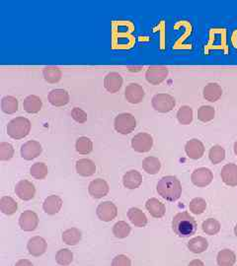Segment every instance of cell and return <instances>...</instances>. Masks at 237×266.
<instances>
[{"mask_svg":"<svg viewBox=\"0 0 237 266\" xmlns=\"http://www.w3.org/2000/svg\"><path fill=\"white\" fill-rule=\"evenodd\" d=\"M130 233V226L125 221L117 222L113 227V234L118 239H125Z\"/></svg>","mask_w":237,"mask_h":266,"instance_id":"f35d334b","label":"cell"},{"mask_svg":"<svg viewBox=\"0 0 237 266\" xmlns=\"http://www.w3.org/2000/svg\"><path fill=\"white\" fill-rule=\"evenodd\" d=\"M109 189L108 182L102 178H97L92 180L88 186L89 194L95 199H100L106 196L109 193Z\"/></svg>","mask_w":237,"mask_h":266,"instance_id":"5bb4252c","label":"cell"},{"mask_svg":"<svg viewBox=\"0 0 237 266\" xmlns=\"http://www.w3.org/2000/svg\"><path fill=\"white\" fill-rule=\"evenodd\" d=\"M112 266H131V261L127 255L120 254L113 259Z\"/></svg>","mask_w":237,"mask_h":266,"instance_id":"f6af8a7d","label":"cell"},{"mask_svg":"<svg viewBox=\"0 0 237 266\" xmlns=\"http://www.w3.org/2000/svg\"><path fill=\"white\" fill-rule=\"evenodd\" d=\"M61 206H62V200L57 195L48 196L43 203L44 211L49 215H55L56 213L59 212Z\"/></svg>","mask_w":237,"mask_h":266,"instance_id":"44dd1931","label":"cell"},{"mask_svg":"<svg viewBox=\"0 0 237 266\" xmlns=\"http://www.w3.org/2000/svg\"><path fill=\"white\" fill-rule=\"evenodd\" d=\"M31 123L28 119L19 117L12 120L7 125V134L12 139H22L30 133Z\"/></svg>","mask_w":237,"mask_h":266,"instance_id":"3957f363","label":"cell"},{"mask_svg":"<svg viewBox=\"0 0 237 266\" xmlns=\"http://www.w3.org/2000/svg\"><path fill=\"white\" fill-rule=\"evenodd\" d=\"M233 150H234V153L237 156V141L234 143V147H233Z\"/></svg>","mask_w":237,"mask_h":266,"instance_id":"c3c4849f","label":"cell"},{"mask_svg":"<svg viewBox=\"0 0 237 266\" xmlns=\"http://www.w3.org/2000/svg\"><path fill=\"white\" fill-rule=\"evenodd\" d=\"M76 172L81 177H91L96 172L95 163L89 159H80L76 162L75 165Z\"/></svg>","mask_w":237,"mask_h":266,"instance_id":"ffe728a7","label":"cell"},{"mask_svg":"<svg viewBox=\"0 0 237 266\" xmlns=\"http://www.w3.org/2000/svg\"><path fill=\"white\" fill-rule=\"evenodd\" d=\"M145 96V90L137 83H130L125 90V97L127 101L133 105L141 104L144 101Z\"/></svg>","mask_w":237,"mask_h":266,"instance_id":"4fadbf2b","label":"cell"},{"mask_svg":"<svg viewBox=\"0 0 237 266\" xmlns=\"http://www.w3.org/2000/svg\"><path fill=\"white\" fill-rule=\"evenodd\" d=\"M42 151H43V148L40 142L29 140L21 146L20 153L23 159L31 161V160L38 158L42 154Z\"/></svg>","mask_w":237,"mask_h":266,"instance_id":"ba28073f","label":"cell"},{"mask_svg":"<svg viewBox=\"0 0 237 266\" xmlns=\"http://www.w3.org/2000/svg\"><path fill=\"white\" fill-rule=\"evenodd\" d=\"M234 234H235V236L237 237V224L235 225V227H234Z\"/></svg>","mask_w":237,"mask_h":266,"instance_id":"681fc988","label":"cell"},{"mask_svg":"<svg viewBox=\"0 0 237 266\" xmlns=\"http://www.w3.org/2000/svg\"><path fill=\"white\" fill-rule=\"evenodd\" d=\"M222 181L229 186H237V165L227 164L225 165L220 173Z\"/></svg>","mask_w":237,"mask_h":266,"instance_id":"d6986e66","label":"cell"},{"mask_svg":"<svg viewBox=\"0 0 237 266\" xmlns=\"http://www.w3.org/2000/svg\"><path fill=\"white\" fill-rule=\"evenodd\" d=\"M137 127L136 118L128 112L118 115L114 121V128L118 133L127 135L131 133Z\"/></svg>","mask_w":237,"mask_h":266,"instance_id":"277c9868","label":"cell"},{"mask_svg":"<svg viewBox=\"0 0 237 266\" xmlns=\"http://www.w3.org/2000/svg\"><path fill=\"white\" fill-rule=\"evenodd\" d=\"M185 152L187 156L192 160L201 159L205 153V146L199 139H192L185 145Z\"/></svg>","mask_w":237,"mask_h":266,"instance_id":"9a60e30c","label":"cell"},{"mask_svg":"<svg viewBox=\"0 0 237 266\" xmlns=\"http://www.w3.org/2000/svg\"><path fill=\"white\" fill-rule=\"evenodd\" d=\"M128 217L129 221L136 227L144 228V227H146V224H147V217H146V214L137 207H132V208L128 209Z\"/></svg>","mask_w":237,"mask_h":266,"instance_id":"484cf974","label":"cell"},{"mask_svg":"<svg viewBox=\"0 0 237 266\" xmlns=\"http://www.w3.org/2000/svg\"><path fill=\"white\" fill-rule=\"evenodd\" d=\"M43 76H44L45 80H46L48 83L55 84V83H57V82L60 81L61 76H62V73H61V70H60L58 67L49 66V67H46V68L43 70Z\"/></svg>","mask_w":237,"mask_h":266,"instance_id":"1f68e13d","label":"cell"},{"mask_svg":"<svg viewBox=\"0 0 237 266\" xmlns=\"http://www.w3.org/2000/svg\"><path fill=\"white\" fill-rule=\"evenodd\" d=\"M14 156V148L10 143L1 142L0 143V160L9 161Z\"/></svg>","mask_w":237,"mask_h":266,"instance_id":"7bdbcfd3","label":"cell"},{"mask_svg":"<svg viewBox=\"0 0 237 266\" xmlns=\"http://www.w3.org/2000/svg\"><path fill=\"white\" fill-rule=\"evenodd\" d=\"M217 261L219 266H233L236 261V255L230 249H223L219 251Z\"/></svg>","mask_w":237,"mask_h":266,"instance_id":"f1b7e54d","label":"cell"},{"mask_svg":"<svg viewBox=\"0 0 237 266\" xmlns=\"http://www.w3.org/2000/svg\"><path fill=\"white\" fill-rule=\"evenodd\" d=\"M151 105L153 108L161 113H167L171 111L176 106V100L169 94L160 93L152 97Z\"/></svg>","mask_w":237,"mask_h":266,"instance_id":"5b68a950","label":"cell"},{"mask_svg":"<svg viewBox=\"0 0 237 266\" xmlns=\"http://www.w3.org/2000/svg\"><path fill=\"white\" fill-rule=\"evenodd\" d=\"M177 120L182 125H189L193 122V109L189 106H182L177 111Z\"/></svg>","mask_w":237,"mask_h":266,"instance_id":"e575fe53","label":"cell"},{"mask_svg":"<svg viewBox=\"0 0 237 266\" xmlns=\"http://www.w3.org/2000/svg\"><path fill=\"white\" fill-rule=\"evenodd\" d=\"M201 228H202V231H204L207 235L214 236V235H217L219 231H220V224H219L218 220L213 219V218H210V219H207V220L202 223Z\"/></svg>","mask_w":237,"mask_h":266,"instance_id":"ab89813d","label":"cell"},{"mask_svg":"<svg viewBox=\"0 0 237 266\" xmlns=\"http://www.w3.org/2000/svg\"><path fill=\"white\" fill-rule=\"evenodd\" d=\"M39 225V217L36 213L31 210L24 211L19 217V226L25 232H33Z\"/></svg>","mask_w":237,"mask_h":266,"instance_id":"8fae6325","label":"cell"},{"mask_svg":"<svg viewBox=\"0 0 237 266\" xmlns=\"http://www.w3.org/2000/svg\"><path fill=\"white\" fill-rule=\"evenodd\" d=\"M216 109L212 106H201L198 109V120L204 123H210L215 119Z\"/></svg>","mask_w":237,"mask_h":266,"instance_id":"d590c367","label":"cell"},{"mask_svg":"<svg viewBox=\"0 0 237 266\" xmlns=\"http://www.w3.org/2000/svg\"><path fill=\"white\" fill-rule=\"evenodd\" d=\"M56 262L61 266H69L72 264L73 260V253L72 250L67 248H63L57 251L55 255Z\"/></svg>","mask_w":237,"mask_h":266,"instance_id":"74e56055","label":"cell"},{"mask_svg":"<svg viewBox=\"0 0 237 266\" xmlns=\"http://www.w3.org/2000/svg\"><path fill=\"white\" fill-rule=\"evenodd\" d=\"M143 168L147 174L156 175L161 169V163L156 157H146L143 161Z\"/></svg>","mask_w":237,"mask_h":266,"instance_id":"4dcf8cb0","label":"cell"},{"mask_svg":"<svg viewBox=\"0 0 237 266\" xmlns=\"http://www.w3.org/2000/svg\"><path fill=\"white\" fill-rule=\"evenodd\" d=\"M96 213L98 218L103 222H111L114 220L118 215V208L117 206L111 202V201H105L98 205Z\"/></svg>","mask_w":237,"mask_h":266,"instance_id":"9c48e42d","label":"cell"},{"mask_svg":"<svg viewBox=\"0 0 237 266\" xmlns=\"http://www.w3.org/2000/svg\"><path fill=\"white\" fill-rule=\"evenodd\" d=\"M48 167L44 163H36L30 169L31 176L36 179H44L48 176Z\"/></svg>","mask_w":237,"mask_h":266,"instance_id":"60d3db41","label":"cell"},{"mask_svg":"<svg viewBox=\"0 0 237 266\" xmlns=\"http://www.w3.org/2000/svg\"><path fill=\"white\" fill-rule=\"evenodd\" d=\"M18 209L17 202L10 196H3L0 199V211L5 215H13Z\"/></svg>","mask_w":237,"mask_h":266,"instance_id":"83f0119b","label":"cell"},{"mask_svg":"<svg viewBox=\"0 0 237 266\" xmlns=\"http://www.w3.org/2000/svg\"><path fill=\"white\" fill-rule=\"evenodd\" d=\"M48 99L54 106H66L70 103V94L63 89H54L50 92Z\"/></svg>","mask_w":237,"mask_h":266,"instance_id":"2e32d148","label":"cell"},{"mask_svg":"<svg viewBox=\"0 0 237 266\" xmlns=\"http://www.w3.org/2000/svg\"><path fill=\"white\" fill-rule=\"evenodd\" d=\"M146 208L149 214L154 218H162L166 212L164 203L159 201L157 198H150L146 201Z\"/></svg>","mask_w":237,"mask_h":266,"instance_id":"603a6c76","label":"cell"},{"mask_svg":"<svg viewBox=\"0 0 237 266\" xmlns=\"http://www.w3.org/2000/svg\"><path fill=\"white\" fill-rule=\"evenodd\" d=\"M15 194L18 196L21 200L28 201L34 198L36 194L35 185L26 179L20 180L15 186Z\"/></svg>","mask_w":237,"mask_h":266,"instance_id":"7c38bea8","label":"cell"},{"mask_svg":"<svg viewBox=\"0 0 237 266\" xmlns=\"http://www.w3.org/2000/svg\"><path fill=\"white\" fill-rule=\"evenodd\" d=\"M81 232L76 228H71L63 232L62 234V241L67 246H75L81 240Z\"/></svg>","mask_w":237,"mask_h":266,"instance_id":"f546056e","label":"cell"},{"mask_svg":"<svg viewBox=\"0 0 237 266\" xmlns=\"http://www.w3.org/2000/svg\"><path fill=\"white\" fill-rule=\"evenodd\" d=\"M153 146V138L150 134L141 132L134 135L131 139V147L138 153L149 152Z\"/></svg>","mask_w":237,"mask_h":266,"instance_id":"8992f818","label":"cell"},{"mask_svg":"<svg viewBox=\"0 0 237 266\" xmlns=\"http://www.w3.org/2000/svg\"><path fill=\"white\" fill-rule=\"evenodd\" d=\"M143 183V176L136 170L128 171L123 177V184L128 189H136Z\"/></svg>","mask_w":237,"mask_h":266,"instance_id":"7402d4cb","label":"cell"},{"mask_svg":"<svg viewBox=\"0 0 237 266\" xmlns=\"http://www.w3.org/2000/svg\"><path fill=\"white\" fill-rule=\"evenodd\" d=\"M156 191L163 199L174 202L177 201L182 195V185L180 180L176 177H163L157 183Z\"/></svg>","mask_w":237,"mask_h":266,"instance_id":"6da1fadb","label":"cell"},{"mask_svg":"<svg viewBox=\"0 0 237 266\" xmlns=\"http://www.w3.org/2000/svg\"><path fill=\"white\" fill-rule=\"evenodd\" d=\"M188 266H205V264H204V262H202L201 260H200V259H194V260H192V261L189 263V265Z\"/></svg>","mask_w":237,"mask_h":266,"instance_id":"7dc6e473","label":"cell"},{"mask_svg":"<svg viewBox=\"0 0 237 266\" xmlns=\"http://www.w3.org/2000/svg\"><path fill=\"white\" fill-rule=\"evenodd\" d=\"M202 95L207 101L211 103H215L219 101L220 97L222 96V89L218 83H209L204 88Z\"/></svg>","mask_w":237,"mask_h":266,"instance_id":"cb8c5ba5","label":"cell"},{"mask_svg":"<svg viewBox=\"0 0 237 266\" xmlns=\"http://www.w3.org/2000/svg\"><path fill=\"white\" fill-rule=\"evenodd\" d=\"M174 233L180 238H189L197 231L196 220L188 212L178 213L172 221Z\"/></svg>","mask_w":237,"mask_h":266,"instance_id":"7a4b0ae2","label":"cell"},{"mask_svg":"<svg viewBox=\"0 0 237 266\" xmlns=\"http://www.w3.org/2000/svg\"><path fill=\"white\" fill-rule=\"evenodd\" d=\"M213 179H214L213 172L208 168L196 169L191 176L192 182L198 187L208 186L209 184H211Z\"/></svg>","mask_w":237,"mask_h":266,"instance_id":"52a82bcc","label":"cell"},{"mask_svg":"<svg viewBox=\"0 0 237 266\" xmlns=\"http://www.w3.org/2000/svg\"><path fill=\"white\" fill-rule=\"evenodd\" d=\"M43 102L40 97L36 95H30L25 98L23 102V107L28 113H37L42 109Z\"/></svg>","mask_w":237,"mask_h":266,"instance_id":"d4e9b609","label":"cell"},{"mask_svg":"<svg viewBox=\"0 0 237 266\" xmlns=\"http://www.w3.org/2000/svg\"><path fill=\"white\" fill-rule=\"evenodd\" d=\"M189 209L193 214L200 215L206 211L207 209V202L201 197H196L191 200L189 204Z\"/></svg>","mask_w":237,"mask_h":266,"instance_id":"b9f144b4","label":"cell"},{"mask_svg":"<svg viewBox=\"0 0 237 266\" xmlns=\"http://www.w3.org/2000/svg\"><path fill=\"white\" fill-rule=\"evenodd\" d=\"M209 247L208 241L202 237H196L188 243V248L194 253H201Z\"/></svg>","mask_w":237,"mask_h":266,"instance_id":"d6a6232c","label":"cell"},{"mask_svg":"<svg viewBox=\"0 0 237 266\" xmlns=\"http://www.w3.org/2000/svg\"><path fill=\"white\" fill-rule=\"evenodd\" d=\"M47 242L42 237H33L29 240L27 248L29 250V253L33 256H41L43 255L47 250Z\"/></svg>","mask_w":237,"mask_h":266,"instance_id":"ac0fdd59","label":"cell"},{"mask_svg":"<svg viewBox=\"0 0 237 266\" xmlns=\"http://www.w3.org/2000/svg\"><path fill=\"white\" fill-rule=\"evenodd\" d=\"M18 100L13 96H5L1 100V109L4 113L13 115L18 110Z\"/></svg>","mask_w":237,"mask_h":266,"instance_id":"4316f807","label":"cell"},{"mask_svg":"<svg viewBox=\"0 0 237 266\" xmlns=\"http://www.w3.org/2000/svg\"><path fill=\"white\" fill-rule=\"evenodd\" d=\"M15 266H33V264L28 259H20Z\"/></svg>","mask_w":237,"mask_h":266,"instance_id":"bcb514c9","label":"cell"},{"mask_svg":"<svg viewBox=\"0 0 237 266\" xmlns=\"http://www.w3.org/2000/svg\"><path fill=\"white\" fill-rule=\"evenodd\" d=\"M75 149L79 154L82 155L90 154L93 150V142L86 136H81L76 140Z\"/></svg>","mask_w":237,"mask_h":266,"instance_id":"836d02e7","label":"cell"},{"mask_svg":"<svg viewBox=\"0 0 237 266\" xmlns=\"http://www.w3.org/2000/svg\"><path fill=\"white\" fill-rule=\"evenodd\" d=\"M72 118L77 124H85L87 122V113L80 107H73Z\"/></svg>","mask_w":237,"mask_h":266,"instance_id":"ee69618b","label":"cell"},{"mask_svg":"<svg viewBox=\"0 0 237 266\" xmlns=\"http://www.w3.org/2000/svg\"><path fill=\"white\" fill-rule=\"evenodd\" d=\"M168 73L169 71L164 66H151L146 70V81L151 85H159L167 78Z\"/></svg>","mask_w":237,"mask_h":266,"instance_id":"30bf717a","label":"cell"},{"mask_svg":"<svg viewBox=\"0 0 237 266\" xmlns=\"http://www.w3.org/2000/svg\"><path fill=\"white\" fill-rule=\"evenodd\" d=\"M123 86V77L118 72H111L106 75L104 79V87L111 93L115 94L119 92Z\"/></svg>","mask_w":237,"mask_h":266,"instance_id":"e0dca14e","label":"cell"},{"mask_svg":"<svg viewBox=\"0 0 237 266\" xmlns=\"http://www.w3.org/2000/svg\"><path fill=\"white\" fill-rule=\"evenodd\" d=\"M209 158L214 165H218L225 159V150L220 145H215L210 149Z\"/></svg>","mask_w":237,"mask_h":266,"instance_id":"8d00e7d4","label":"cell"}]
</instances>
